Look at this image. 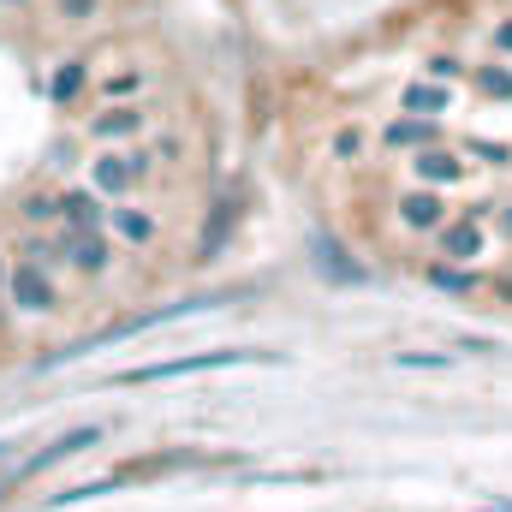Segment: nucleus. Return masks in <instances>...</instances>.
<instances>
[{"label":"nucleus","instance_id":"f257e3e1","mask_svg":"<svg viewBox=\"0 0 512 512\" xmlns=\"http://www.w3.org/2000/svg\"><path fill=\"white\" fill-rule=\"evenodd\" d=\"M245 358H268V352H191V358H167V364H137L120 370V387H143V382H173V376H197V370H221V364H245Z\"/></svg>","mask_w":512,"mask_h":512},{"label":"nucleus","instance_id":"f03ea898","mask_svg":"<svg viewBox=\"0 0 512 512\" xmlns=\"http://www.w3.org/2000/svg\"><path fill=\"white\" fill-rule=\"evenodd\" d=\"M96 441H102V429H96V423H84V429L60 435V441H54V447L36 459V471H42V465H54V459H72V453H84V447H96Z\"/></svg>","mask_w":512,"mask_h":512},{"label":"nucleus","instance_id":"7ed1b4c3","mask_svg":"<svg viewBox=\"0 0 512 512\" xmlns=\"http://www.w3.org/2000/svg\"><path fill=\"white\" fill-rule=\"evenodd\" d=\"M12 292H18V304H30V310H48V280H42L36 268H18V274H12Z\"/></svg>","mask_w":512,"mask_h":512},{"label":"nucleus","instance_id":"20e7f679","mask_svg":"<svg viewBox=\"0 0 512 512\" xmlns=\"http://www.w3.org/2000/svg\"><path fill=\"white\" fill-rule=\"evenodd\" d=\"M477 245H483L477 221H453V227H447V239H441V251H447V256H477Z\"/></svg>","mask_w":512,"mask_h":512},{"label":"nucleus","instance_id":"39448f33","mask_svg":"<svg viewBox=\"0 0 512 512\" xmlns=\"http://www.w3.org/2000/svg\"><path fill=\"white\" fill-rule=\"evenodd\" d=\"M435 215H441V203H435V197H411V203H405V221H411V227H429Z\"/></svg>","mask_w":512,"mask_h":512},{"label":"nucleus","instance_id":"423d86ee","mask_svg":"<svg viewBox=\"0 0 512 512\" xmlns=\"http://www.w3.org/2000/svg\"><path fill=\"white\" fill-rule=\"evenodd\" d=\"M405 108H447V90H429V84H417V90H405Z\"/></svg>","mask_w":512,"mask_h":512},{"label":"nucleus","instance_id":"0eeeda50","mask_svg":"<svg viewBox=\"0 0 512 512\" xmlns=\"http://www.w3.org/2000/svg\"><path fill=\"white\" fill-rule=\"evenodd\" d=\"M453 173H459L453 155H423V179H453Z\"/></svg>","mask_w":512,"mask_h":512},{"label":"nucleus","instance_id":"6e6552de","mask_svg":"<svg viewBox=\"0 0 512 512\" xmlns=\"http://www.w3.org/2000/svg\"><path fill=\"white\" fill-rule=\"evenodd\" d=\"M131 126H137V114H114V120H96V137H120Z\"/></svg>","mask_w":512,"mask_h":512},{"label":"nucleus","instance_id":"1a4fd4ad","mask_svg":"<svg viewBox=\"0 0 512 512\" xmlns=\"http://www.w3.org/2000/svg\"><path fill=\"white\" fill-rule=\"evenodd\" d=\"M96 179H102L108 191H120V185H126V167H120V161H102V167H96Z\"/></svg>","mask_w":512,"mask_h":512},{"label":"nucleus","instance_id":"9d476101","mask_svg":"<svg viewBox=\"0 0 512 512\" xmlns=\"http://www.w3.org/2000/svg\"><path fill=\"white\" fill-rule=\"evenodd\" d=\"M423 137H429L423 126H393V131H387V143H393V149H399V143H423Z\"/></svg>","mask_w":512,"mask_h":512},{"label":"nucleus","instance_id":"9b49d317","mask_svg":"<svg viewBox=\"0 0 512 512\" xmlns=\"http://www.w3.org/2000/svg\"><path fill=\"white\" fill-rule=\"evenodd\" d=\"M78 262H84V268H102V245H96V239H78Z\"/></svg>","mask_w":512,"mask_h":512},{"label":"nucleus","instance_id":"f8f14e48","mask_svg":"<svg viewBox=\"0 0 512 512\" xmlns=\"http://www.w3.org/2000/svg\"><path fill=\"white\" fill-rule=\"evenodd\" d=\"M60 209H72V221H78V227H84V221H90V215H96V203H90V197H66V203H60Z\"/></svg>","mask_w":512,"mask_h":512},{"label":"nucleus","instance_id":"ddd939ff","mask_svg":"<svg viewBox=\"0 0 512 512\" xmlns=\"http://www.w3.org/2000/svg\"><path fill=\"white\" fill-rule=\"evenodd\" d=\"M120 233H126V239H149V221H143V215H120Z\"/></svg>","mask_w":512,"mask_h":512},{"label":"nucleus","instance_id":"4468645a","mask_svg":"<svg viewBox=\"0 0 512 512\" xmlns=\"http://www.w3.org/2000/svg\"><path fill=\"white\" fill-rule=\"evenodd\" d=\"M435 286H453V292H465V286H471V280H465V274H459V268H435Z\"/></svg>","mask_w":512,"mask_h":512},{"label":"nucleus","instance_id":"2eb2a0df","mask_svg":"<svg viewBox=\"0 0 512 512\" xmlns=\"http://www.w3.org/2000/svg\"><path fill=\"white\" fill-rule=\"evenodd\" d=\"M54 90H60V96H72V90H78V66H66V72L54 78Z\"/></svg>","mask_w":512,"mask_h":512},{"label":"nucleus","instance_id":"dca6fc26","mask_svg":"<svg viewBox=\"0 0 512 512\" xmlns=\"http://www.w3.org/2000/svg\"><path fill=\"white\" fill-rule=\"evenodd\" d=\"M66 6H72V12H90V0H66Z\"/></svg>","mask_w":512,"mask_h":512},{"label":"nucleus","instance_id":"f3484780","mask_svg":"<svg viewBox=\"0 0 512 512\" xmlns=\"http://www.w3.org/2000/svg\"><path fill=\"white\" fill-rule=\"evenodd\" d=\"M501 42H507V48H512V24H507V30H501Z\"/></svg>","mask_w":512,"mask_h":512}]
</instances>
